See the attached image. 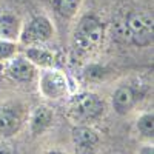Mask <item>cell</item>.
Instances as JSON below:
<instances>
[{"label":"cell","instance_id":"12","mask_svg":"<svg viewBox=\"0 0 154 154\" xmlns=\"http://www.w3.org/2000/svg\"><path fill=\"white\" fill-rule=\"evenodd\" d=\"M28 56L34 62L40 63V65H51V63H53V56L48 54L46 51H42V49H29Z\"/></svg>","mask_w":154,"mask_h":154},{"label":"cell","instance_id":"14","mask_svg":"<svg viewBox=\"0 0 154 154\" xmlns=\"http://www.w3.org/2000/svg\"><path fill=\"white\" fill-rule=\"evenodd\" d=\"M79 0H59L57 2V9L63 16H72L74 11L77 9Z\"/></svg>","mask_w":154,"mask_h":154},{"label":"cell","instance_id":"4","mask_svg":"<svg viewBox=\"0 0 154 154\" xmlns=\"http://www.w3.org/2000/svg\"><path fill=\"white\" fill-rule=\"evenodd\" d=\"M49 35H51L49 22L43 17H37L29 23V26L25 31L23 40L25 42H38V40H46Z\"/></svg>","mask_w":154,"mask_h":154},{"label":"cell","instance_id":"16","mask_svg":"<svg viewBox=\"0 0 154 154\" xmlns=\"http://www.w3.org/2000/svg\"><path fill=\"white\" fill-rule=\"evenodd\" d=\"M12 53H14V46L11 43H5V42L0 43V59H6Z\"/></svg>","mask_w":154,"mask_h":154},{"label":"cell","instance_id":"9","mask_svg":"<svg viewBox=\"0 0 154 154\" xmlns=\"http://www.w3.org/2000/svg\"><path fill=\"white\" fill-rule=\"evenodd\" d=\"M43 88L49 96H59L65 89V82L56 74H49L43 80Z\"/></svg>","mask_w":154,"mask_h":154},{"label":"cell","instance_id":"3","mask_svg":"<svg viewBox=\"0 0 154 154\" xmlns=\"http://www.w3.org/2000/svg\"><path fill=\"white\" fill-rule=\"evenodd\" d=\"M102 109H103L102 102L93 94L80 96L72 102V112L82 119H93L102 112Z\"/></svg>","mask_w":154,"mask_h":154},{"label":"cell","instance_id":"8","mask_svg":"<svg viewBox=\"0 0 154 154\" xmlns=\"http://www.w3.org/2000/svg\"><path fill=\"white\" fill-rule=\"evenodd\" d=\"M11 74H12V77H16L17 80L26 82V80H31V79H32L34 68L29 65L26 60L19 59V60H16V62L11 65Z\"/></svg>","mask_w":154,"mask_h":154},{"label":"cell","instance_id":"15","mask_svg":"<svg viewBox=\"0 0 154 154\" xmlns=\"http://www.w3.org/2000/svg\"><path fill=\"white\" fill-rule=\"evenodd\" d=\"M116 34H117V37H120L122 40H131V31L130 28H128V25L120 22V23H116Z\"/></svg>","mask_w":154,"mask_h":154},{"label":"cell","instance_id":"1","mask_svg":"<svg viewBox=\"0 0 154 154\" xmlns=\"http://www.w3.org/2000/svg\"><path fill=\"white\" fill-rule=\"evenodd\" d=\"M128 28L131 31V38L140 46L152 42V19L143 12H133L128 17Z\"/></svg>","mask_w":154,"mask_h":154},{"label":"cell","instance_id":"10","mask_svg":"<svg viewBox=\"0 0 154 154\" xmlns=\"http://www.w3.org/2000/svg\"><path fill=\"white\" fill-rule=\"evenodd\" d=\"M51 122V112L46 108H38L34 114L32 120V131L34 133H42Z\"/></svg>","mask_w":154,"mask_h":154},{"label":"cell","instance_id":"17","mask_svg":"<svg viewBox=\"0 0 154 154\" xmlns=\"http://www.w3.org/2000/svg\"><path fill=\"white\" fill-rule=\"evenodd\" d=\"M0 154H11L8 146H0Z\"/></svg>","mask_w":154,"mask_h":154},{"label":"cell","instance_id":"5","mask_svg":"<svg viewBox=\"0 0 154 154\" xmlns=\"http://www.w3.org/2000/svg\"><path fill=\"white\" fill-rule=\"evenodd\" d=\"M20 117L14 109L9 108H0V134L11 136L19 130Z\"/></svg>","mask_w":154,"mask_h":154},{"label":"cell","instance_id":"11","mask_svg":"<svg viewBox=\"0 0 154 154\" xmlns=\"http://www.w3.org/2000/svg\"><path fill=\"white\" fill-rule=\"evenodd\" d=\"M17 29V23L12 17H2L0 19V34L6 37H12Z\"/></svg>","mask_w":154,"mask_h":154},{"label":"cell","instance_id":"7","mask_svg":"<svg viewBox=\"0 0 154 154\" xmlns=\"http://www.w3.org/2000/svg\"><path fill=\"white\" fill-rule=\"evenodd\" d=\"M72 137L75 145L82 149H89L97 143V134L89 128H75L72 131Z\"/></svg>","mask_w":154,"mask_h":154},{"label":"cell","instance_id":"18","mask_svg":"<svg viewBox=\"0 0 154 154\" xmlns=\"http://www.w3.org/2000/svg\"><path fill=\"white\" fill-rule=\"evenodd\" d=\"M142 154H154V152H152V148H146V149H143Z\"/></svg>","mask_w":154,"mask_h":154},{"label":"cell","instance_id":"13","mask_svg":"<svg viewBox=\"0 0 154 154\" xmlns=\"http://www.w3.org/2000/svg\"><path fill=\"white\" fill-rule=\"evenodd\" d=\"M139 130L143 136H148V137L152 136V133H154V117H152V114H146V116H143V117H140Z\"/></svg>","mask_w":154,"mask_h":154},{"label":"cell","instance_id":"19","mask_svg":"<svg viewBox=\"0 0 154 154\" xmlns=\"http://www.w3.org/2000/svg\"><path fill=\"white\" fill-rule=\"evenodd\" d=\"M51 154H60V152H51Z\"/></svg>","mask_w":154,"mask_h":154},{"label":"cell","instance_id":"6","mask_svg":"<svg viewBox=\"0 0 154 154\" xmlns=\"http://www.w3.org/2000/svg\"><path fill=\"white\" fill-rule=\"evenodd\" d=\"M114 108L117 109L119 112H126L128 109L131 108L133 102H134V93L131 88L128 86H122L119 88L114 94Z\"/></svg>","mask_w":154,"mask_h":154},{"label":"cell","instance_id":"2","mask_svg":"<svg viewBox=\"0 0 154 154\" xmlns=\"http://www.w3.org/2000/svg\"><path fill=\"white\" fill-rule=\"evenodd\" d=\"M77 43L82 48H91L102 42L103 37V26L102 23L94 17H85L82 19L79 29H77Z\"/></svg>","mask_w":154,"mask_h":154}]
</instances>
